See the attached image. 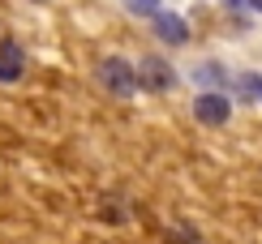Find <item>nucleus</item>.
<instances>
[{
	"label": "nucleus",
	"instance_id": "nucleus-1",
	"mask_svg": "<svg viewBox=\"0 0 262 244\" xmlns=\"http://www.w3.org/2000/svg\"><path fill=\"white\" fill-rule=\"evenodd\" d=\"M99 82H103V90H107V94L129 99V94H138L142 77H138V69H134L129 60H121V56H107V60L99 64Z\"/></svg>",
	"mask_w": 262,
	"mask_h": 244
},
{
	"label": "nucleus",
	"instance_id": "nucleus-2",
	"mask_svg": "<svg viewBox=\"0 0 262 244\" xmlns=\"http://www.w3.org/2000/svg\"><path fill=\"white\" fill-rule=\"evenodd\" d=\"M193 116H198V125L220 129V125H228V116H232V99H224L220 90H202L193 99Z\"/></svg>",
	"mask_w": 262,
	"mask_h": 244
},
{
	"label": "nucleus",
	"instance_id": "nucleus-3",
	"mask_svg": "<svg viewBox=\"0 0 262 244\" xmlns=\"http://www.w3.org/2000/svg\"><path fill=\"white\" fill-rule=\"evenodd\" d=\"M138 77H142L146 90H172V86H177V69H172L168 60H159V56H142L138 60Z\"/></svg>",
	"mask_w": 262,
	"mask_h": 244
},
{
	"label": "nucleus",
	"instance_id": "nucleus-4",
	"mask_svg": "<svg viewBox=\"0 0 262 244\" xmlns=\"http://www.w3.org/2000/svg\"><path fill=\"white\" fill-rule=\"evenodd\" d=\"M155 35L163 39V43H172V47H181V43H189V21H185L181 13H168V9H159L155 17Z\"/></svg>",
	"mask_w": 262,
	"mask_h": 244
},
{
	"label": "nucleus",
	"instance_id": "nucleus-5",
	"mask_svg": "<svg viewBox=\"0 0 262 244\" xmlns=\"http://www.w3.org/2000/svg\"><path fill=\"white\" fill-rule=\"evenodd\" d=\"M21 77V47L13 39L0 43V82H17Z\"/></svg>",
	"mask_w": 262,
	"mask_h": 244
},
{
	"label": "nucleus",
	"instance_id": "nucleus-6",
	"mask_svg": "<svg viewBox=\"0 0 262 244\" xmlns=\"http://www.w3.org/2000/svg\"><path fill=\"white\" fill-rule=\"evenodd\" d=\"M232 94L241 99V103H254V99H262V77L249 73V69L236 73V77H232Z\"/></svg>",
	"mask_w": 262,
	"mask_h": 244
},
{
	"label": "nucleus",
	"instance_id": "nucleus-7",
	"mask_svg": "<svg viewBox=\"0 0 262 244\" xmlns=\"http://www.w3.org/2000/svg\"><path fill=\"white\" fill-rule=\"evenodd\" d=\"M193 77H198L202 90H215V86H220V64H198V69H193Z\"/></svg>",
	"mask_w": 262,
	"mask_h": 244
},
{
	"label": "nucleus",
	"instance_id": "nucleus-8",
	"mask_svg": "<svg viewBox=\"0 0 262 244\" xmlns=\"http://www.w3.org/2000/svg\"><path fill=\"white\" fill-rule=\"evenodd\" d=\"M125 9L138 13V17H155L159 13V0H125Z\"/></svg>",
	"mask_w": 262,
	"mask_h": 244
},
{
	"label": "nucleus",
	"instance_id": "nucleus-9",
	"mask_svg": "<svg viewBox=\"0 0 262 244\" xmlns=\"http://www.w3.org/2000/svg\"><path fill=\"white\" fill-rule=\"evenodd\" d=\"M254 0H228V9H249Z\"/></svg>",
	"mask_w": 262,
	"mask_h": 244
},
{
	"label": "nucleus",
	"instance_id": "nucleus-10",
	"mask_svg": "<svg viewBox=\"0 0 262 244\" xmlns=\"http://www.w3.org/2000/svg\"><path fill=\"white\" fill-rule=\"evenodd\" d=\"M254 9H262V0H254Z\"/></svg>",
	"mask_w": 262,
	"mask_h": 244
}]
</instances>
